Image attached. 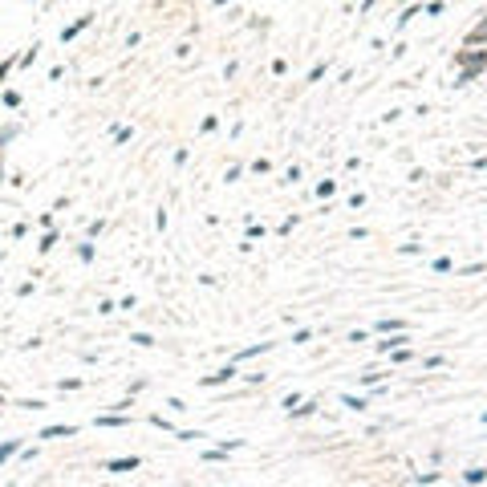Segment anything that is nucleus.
<instances>
[]
</instances>
